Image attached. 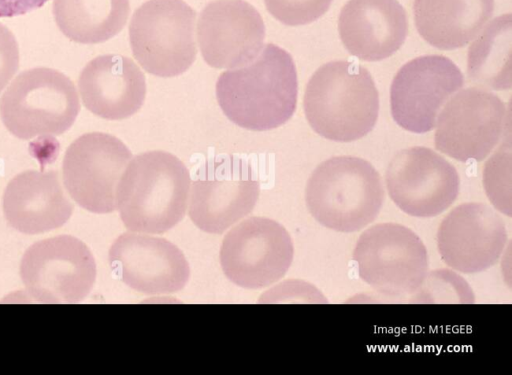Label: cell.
I'll return each mask as SVG.
<instances>
[{"mask_svg":"<svg viewBox=\"0 0 512 375\" xmlns=\"http://www.w3.org/2000/svg\"><path fill=\"white\" fill-rule=\"evenodd\" d=\"M406 300L413 304H472L475 295L468 282L453 269L427 272L419 287Z\"/></svg>","mask_w":512,"mask_h":375,"instance_id":"obj_24","label":"cell"},{"mask_svg":"<svg viewBox=\"0 0 512 375\" xmlns=\"http://www.w3.org/2000/svg\"><path fill=\"white\" fill-rule=\"evenodd\" d=\"M338 30L350 54L379 61L403 45L408 22L397 0H349L341 9Z\"/></svg>","mask_w":512,"mask_h":375,"instance_id":"obj_19","label":"cell"},{"mask_svg":"<svg viewBox=\"0 0 512 375\" xmlns=\"http://www.w3.org/2000/svg\"><path fill=\"white\" fill-rule=\"evenodd\" d=\"M463 84L462 72L449 58L417 57L404 64L392 81V117L407 131L429 132L435 127L442 107Z\"/></svg>","mask_w":512,"mask_h":375,"instance_id":"obj_14","label":"cell"},{"mask_svg":"<svg viewBox=\"0 0 512 375\" xmlns=\"http://www.w3.org/2000/svg\"><path fill=\"white\" fill-rule=\"evenodd\" d=\"M353 259L360 278L390 299L408 297L428 272V254L419 236L398 223H378L358 238Z\"/></svg>","mask_w":512,"mask_h":375,"instance_id":"obj_6","label":"cell"},{"mask_svg":"<svg viewBox=\"0 0 512 375\" xmlns=\"http://www.w3.org/2000/svg\"><path fill=\"white\" fill-rule=\"evenodd\" d=\"M78 88L84 106L96 116L121 120L135 114L146 96L143 72L130 58L100 55L82 69Z\"/></svg>","mask_w":512,"mask_h":375,"instance_id":"obj_18","label":"cell"},{"mask_svg":"<svg viewBox=\"0 0 512 375\" xmlns=\"http://www.w3.org/2000/svg\"><path fill=\"white\" fill-rule=\"evenodd\" d=\"M129 0H53L60 31L70 40L96 44L109 40L125 26Z\"/></svg>","mask_w":512,"mask_h":375,"instance_id":"obj_22","label":"cell"},{"mask_svg":"<svg viewBox=\"0 0 512 375\" xmlns=\"http://www.w3.org/2000/svg\"><path fill=\"white\" fill-rule=\"evenodd\" d=\"M385 193L381 177L368 161L336 156L320 163L310 175L306 206L321 225L337 232L359 231L378 216Z\"/></svg>","mask_w":512,"mask_h":375,"instance_id":"obj_4","label":"cell"},{"mask_svg":"<svg viewBox=\"0 0 512 375\" xmlns=\"http://www.w3.org/2000/svg\"><path fill=\"white\" fill-rule=\"evenodd\" d=\"M294 247L288 231L275 220L248 218L224 237L220 263L234 284L259 289L280 280L288 271Z\"/></svg>","mask_w":512,"mask_h":375,"instance_id":"obj_10","label":"cell"},{"mask_svg":"<svg viewBox=\"0 0 512 375\" xmlns=\"http://www.w3.org/2000/svg\"><path fill=\"white\" fill-rule=\"evenodd\" d=\"M109 262L130 288L149 295L182 290L190 269L181 250L167 239L124 233L112 244Z\"/></svg>","mask_w":512,"mask_h":375,"instance_id":"obj_17","label":"cell"},{"mask_svg":"<svg viewBox=\"0 0 512 375\" xmlns=\"http://www.w3.org/2000/svg\"><path fill=\"white\" fill-rule=\"evenodd\" d=\"M333 0H264L268 12L289 26L309 24L320 18Z\"/></svg>","mask_w":512,"mask_h":375,"instance_id":"obj_26","label":"cell"},{"mask_svg":"<svg viewBox=\"0 0 512 375\" xmlns=\"http://www.w3.org/2000/svg\"><path fill=\"white\" fill-rule=\"evenodd\" d=\"M197 38L204 61L214 68H237L253 61L263 47L265 25L244 0H216L201 11Z\"/></svg>","mask_w":512,"mask_h":375,"instance_id":"obj_16","label":"cell"},{"mask_svg":"<svg viewBox=\"0 0 512 375\" xmlns=\"http://www.w3.org/2000/svg\"><path fill=\"white\" fill-rule=\"evenodd\" d=\"M7 222L24 234H39L64 225L73 205L55 170H26L13 177L3 194Z\"/></svg>","mask_w":512,"mask_h":375,"instance_id":"obj_20","label":"cell"},{"mask_svg":"<svg viewBox=\"0 0 512 375\" xmlns=\"http://www.w3.org/2000/svg\"><path fill=\"white\" fill-rule=\"evenodd\" d=\"M272 292L271 297L276 298L279 302L328 303L317 287L303 280H287L273 288Z\"/></svg>","mask_w":512,"mask_h":375,"instance_id":"obj_27","label":"cell"},{"mask_svg":"<svg viewBox=\"0 0 512 375\" xmlns=\"http://www.w3.org/2000/svg\"><path fill=\"white\" fill-rule=\"evenodd\" d=\"M195 11L183 0H148L138 7L129 25L135 59L158 77L178 76L196 58Z\"/></svg>","mask_w":512,"mask_h":375,"instance_id":"obj_7","label":"cell"},{"mask_svg":"<svg viewBox=\"0 0 512 375\" xmlns=\"http://www.w3.org/2000/svg\"><path fill=\"white\" fill-rule=\"evenodd\" d=\"M483 185L487 197L497 211L511 217V144L502 146L486 162L483 171Z\"/></svg>","mask_w":512,"mask_h":375,"instance_id":"obj_25","label":"cell"},{"mask_svg":"<svg viewBox=\"0 0 512 375\" xmlns=\"http://www.w3.org/2000/svg\"><path fill=\"white\" fill-rule=\"evenodd\" d=\"M19 67V47L13 33L0 23V92Z\"/></svg>","mask_w":512,"mask_h":375,"instance_id":"obj_28","label":"cell"},{"mask_svg":"<svg viewBox=\"0 0 512 375\" xmlns=\"http://www.w3.org/2000/svg\"><path fill=\"white\" fill-rule=\"evenodd\" d=\"M494 0H414L415 26L421 37L441 50L467 45L492 17Z\"/></svg>","mask_w":512,"mask_h":375,"instance_id":"obj_21","label":"cell"},{"mask_svg":"<svg viewBox=\"0 0 512 375\" xmlns=\"http://www.w3.org/2000/svg\"><path fill=\"white\" fill-rule=\"evenodd\" d=\"M215 93L222 112L237 126L252 131L277 128L296 109L298 82L292 56L268 43L253 62L221 73Z\"/></svg>","mask_w":512,"mask_h":375,"instance_id":"obj_1","label":"cell"},{"mask_svg":"<svg viewBox=\"0 0 512 375\" xmlns=\"http://www.w3.org/2000/svg\"><path fill=\"white\" fill-rule=\"evenodd\" d=\"M512 16L492 20L470 45L467 75L470 82L492 90L512 86Z\"/></svg>","mask_w":512,"mask_h":375,"instance_id":"obj_23","label":"cell"},{"mask_svg":"<svg viewBox=\"0 0 512 375\" xmlns=\"http://www.w3.org/2000/svg\"><path fill=\"white\" fill-rule=\"evenodd\" d=\"M388 194L404 213L435 217L456 200L460 178L456 168L430 148L414 146L395 154L388 164Z\"/></svg>","mask_w":512,"mask_h":375,"instance_id":"obj_13","label":"cell"},{"mask_svg":"<svg viewBox=\"0 0 512 375\" xmlns=\"http://www.w3.org/2000/svg\"><path fill=\"white\" fill-rule=\"evenodd\" d=\"M26 292L36 302L71 304L85 299L96 279V263L85 243L60 235L31 245L20 263Z\"/></svg>","mask_w":512,"mask_h":375,"instance_id":"obj_8","label":"cell"},{"mask_svg":"<svg viewBox=\"0 0 512 375\" xmlns=\"http://www.w3.org/2000/svg\"><path fill=\"white\" fill-rule=\"evenodd\" d=\"M437 118L436 149L461 162L486 158L510 124L503 101L476 87L454 95Z\"/></svg>","mask_w":512,"mask_h":375,"instance_id":"obj_12","label":"cell"},{"mask_svg":"<svg viewBox=\"0 0 512 375\" xmlns=\"http://www.w3.org/2000/svg\"><path fill=\"white\" fill-rule=\"evenodd\" d=\"M259 197L251 165L233 155L207 160L195 174L189 216L202 231L220 234L248 215Z\"/></svg>","mask_w":512,"mask_h":375,"instance_id":"obj_9","label":"cell"},{"mask_svg":"<svg viewBox=\"0 0 512 375\" xmlns=\"http://www.w3.org/2000/svg\"><path fill=\"white\" fill-rule=\"evenodd\" d=\"M132 159L117 137L103 132L79 136L67 148L62 175L66 190L82 208L97 214L116 209V189Z\"/></svg>","mask_w":512,"mask_h":375,"instance_id":"obj_11","label":"cell"},{"mask_svg":"<svg viewBox=\"0 0 512 375\" xmlns=\"http://www.w3.org/2000/svg\"><path fill=\"white\" fill-rule=\"evenodd\" d=\"M190 174L175 155L148 151L135 156L116 189V207L133 232L162 234L184 217Z\"/></svg>","mask_w":512,"mask_h":375,"instance_id":"obj_2","label":"cell"},{"mask_svg":"<svg viewBox=\"0 0 512 375\" xmlns=\"http://www.w3.org/2000/svg\"><path fill=\"white\" fill-rule=\"evenodd\" d=\"M303 107L317 134L336 142H351L374 128L379 96L365 67L347 60L331 61L309 79Z\"/></svg>","mask_w":512,"mask_h":375,"instance_id":"obj_3","label":"cell"},{"mask_svg":"<svg viewBox=\"0 0 512 375\" xmlns=\"http://www.w3.org/2000/svg\"><path fill=\"white\" fill-rule=\"evenodd\" d=\"M80 102L64 73L36 67L18 74L0 99V117L15 137L58 136L75 122Z\"/></svg>","mask_w":512,"mask_h":375,"instance_id":"obj_5","label":"cell"},{"mask_svg":"<svg viewBox=\"0 0 512 375\" xmlns=\"http://www.w3.org/2000/svg\"><path fill=\"white\" fill-rule=\"evenodd\" d=\"M48 0H0V18L24 15L42 7Z\"/></svg>","mask_w":512,"mask_h":375,"instance_id":"obj_29","label":"cell"},{"mask_svg":"<svg viewBox=\"0 0 512 375\" xmlns=\"http://www.w3.org/2000/svg\"><path fill=\"white\" fill-rule=\"evenodd\" d=\"M501 216L485 203L467 202L452 209L437 231V248L451 269L472 274L496 264L506 248Z\"/></svg>","mask_w":512,"mask_h":375,"instance_id":"obj_15","label":"cell"}]
</instances>
